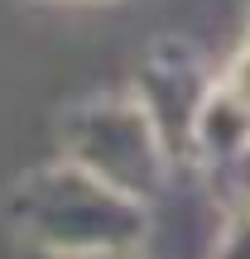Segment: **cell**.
<instances>
[{"label":"cell","mask_w":250,"mask_h":259,"mask_svg":"<svg viewBox=\"0 0 250 259\" xmlns=\"http://www.w3.org/2000/svg\"><path fill=\"white\" fill-rule=\"evenodd\" d=\"M164 135L154 130L145 106L101 101L67 120V163L87 168L92 178L111 183L116 192L145 202L164 178Z\"/></svg>","instance_id":"2"},{"label":"cell","mask_w":250,"mask_h":259,"mask_svg":"<svg viewBox=\"0 0 250 259\" xmlns=\"http://www.w3.org/2000/svg\"><path fill=\"white\" fill-rule=\"evenodd\" d=\"M217 259H250V211H241V216L231 221V231L222 235Z\"/></svg>","instance_id":"4"},{"label":"cell","mask_w":250,"mask_h":259,"mask_svg":"<svg viewBox=\"0 0 250 259\" xmlns=\"http://www.w3.org/2000/svg\"><path fill=\"white\" fill-rule=\"evenodd\" d=\"M29 259H135V250H92V254H39V250H29Z\"/></svg>","instance_id":"5"},{"label":"cell","mask_w":250,"mask_h":259,"mask_svg":"<svg viewBox=\"0 0 250 259\" xmlns=\"http://www.w3.org/2000/svg\"><path fill=\"white\" fill-rule=\"evenodd\" d=\"M222 96H231L236 106L250 111V48L231 63V72H226V82H222Z\"/></svg>","instance_id":"3"},{"label":"cell","mask_w":250,"mask_h":259,"mask_svg":"<svg viewBox=\"0 0 250 259\" xmlns=\"http://www.w3.org/2000/svg\"><path fill=\"white\" fill-rule=\"evenodd\" d=\"M15 226L39 254L135 250L145 235V202L116 192L77 163H63L34 173L15 192Z\"/></svg>","instance_id":"1"}]
</instances>
